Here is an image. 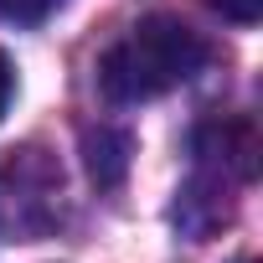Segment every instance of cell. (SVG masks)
<instances>
[{
  "label": "cell",
  "mask_w": 263,
  "mask_h": 263,
  "mask_svg": "<svg viewBox=\"0 0 263 263\" xmlns=\"http://www.w3.org/2000/svg\"><path fill=\"white\" fill-rule=\"evenodd\" d=\"M237 263H253V258H237Z\"/></svg>",
  "instance_id": "5"
},
{
  "label": "cell",
  "mask_w": 263,
  "mask_h": 263,
  "mask_svg": "<svg viewBox=\"0 0 263 263\" xmlns=\"http://www.w3.org/2000/svg\"><path fill=\"white\" fill-rule=\"evenodd\" d=\"M206 62V42L181 16H145L129 26L98 62V88L114 103H150L191 83Z\"/></svg>",
  "instance_id": "1"
},
{
  "label": "cell",
  "mask_w": 263,
  "mask_h": 263,
  "mask_svg": "<svg viewBox=\"0 0 263 263\" xmlns=\"http://www.w3.org/2000/svg\"><path fill=\"white\" fill-rule=\"evenodd\" d=\"M11 98H16V67H11L6 52H0V119L11 114Z\"/></svg>",
  "instance_id": "4"
},
{
  "label": "cell",
  "mask_w": 263,
  "mask_h": 263,
  "mask_svg": "<svg viewBox=\"0 0 263 263\" xmlns=\"http://www.w3.org/2000/svg\"><path fill=\"white\" fill-rule=\"evenodd\" d=\"M212 6H217L227 21H237V26H253V21L263 16V0H212Z\"/></svg>",
  "instance_id": "3"
},
{
  "label": "cell",
  "mask_w": 263,
  "mask_h": 263,
  "mask_svg": "<svg viewBox=\"0 0 263 263\" xmlns=\"http://www.w3.org/2000/svg\"><path fill=\"white\" fill-rule=\"evenodd\" d=\"M57 6H62V0H0V21H11V26H42Z\"/></svg>",
  "instance_id": "2"
}]
</instances>
